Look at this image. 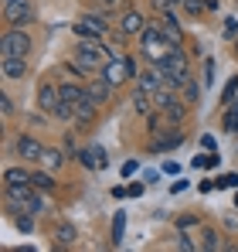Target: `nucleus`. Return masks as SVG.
<instances>
[{"instance_id": "nucleus-34", "label": "nucleus", "mask_w": 238, "mask_h": 252, "mask_svg": "<svg viewBox=\"0 0 238 252\" xmlns=\"http://www.w3.org/2000/svg\"><path fill=\"white\" fill-rule=\"evenodd\" d=\"M41 194H44V191H41ZM41 194H31V201H28V205H24L21 211H31V215H41V211H44V198H41Z\"/></svg>"}, {"instance_id": "nucleus-43", "label": "nucleus", "mask_w": 238, "mask_h": 252, "mask_svg": "<svg viewBox=\"0 0 238 252\" xmlns=\"http://www.w3.org/2000/svg\"><path fill=\"white\" fill-rule=\"evenodd\" d=\"M174 3H177V0H153V7H157V14H160V10H170Z\"/></svg>"}, {"instance_id": "nucleus-26", "label": "nucleus", "mask_w": 238, "mask_h": 252, "mask_svg": "<svg viewBox=\"0 0 238 252\" xmlns=\"http://www.w3.org/2000/svg\"><path fill=\"white\" fill-rule=\"evenodd\" d=\"M201 249H221V235L214 232V228H204V235H201Z\"/></svg>"}, {"instance_id": "nucleus-18", "label": "nucleus", "mask_w": 238, "mask_h": 252, "mask_svg": "<svg viewBox=\"0 0 238 252\" xmlns=\"http://www.w3.org/2000/svg\"><path fill=\"white\" fill-rule=\"evenodd\" d=\"M31 174L28 167H7L3 170V184H31Z\"/></svg>"}, {"instance_id": "nucleus-16", "label": "nucleus", "mask_w": 238, "mask_h": 252, "mask_svg": "<svg viewBox=\"0 0 238 252\" xmlns=\"http://www.w3.org/2000/svg\"><path fill=\"white\" fill-rule=\"evenodd\" d=\"M147 24H150V21H143V14H140V10H126L119 28H122V34H143V31H147Z\"/></svg>"}, {"instance_id": "nucleus-12", "label": "nucleus", "mask_w": 238, "mask_h": 252, "mask_svg": "<svg viewBox=\"0 0 238 252\" xmlns=\"http://www.w3.org/2000/svg\"><path fill=\"white\" fill-rule=\"evenodd\" d=\"M58 102H61V89H58V85H51V82H41V89H38L41 113H55V109H58Z\"/></svg>"}, {"instance_id": "nucleus-4", "label": "nucleus", "mask_w": 238, "mask_h": 252, "mask_svg": "<svg viewBox=\"0 0 238 252\" xmlns=\"http://www.w3.org/2000/svg\"><path fill=\"white\" fill-rule=\"evenodd\" d=\"M106 31H109V21L99 17V14H85V17H79V21L72 24V34H75L79 41H102Z\"/></svg>"}, {"instance_id": "nucleus-47", "label": "nucleus", "mask_w": 238, "mask_h": 252, "mask_svg": "<svg viewBox=\"0 0 238 252\" xmlns=\"http://www.w3.org/2000/svg\"><path fill=\"white\" fill-rule=\"evenodd\" d=\"M204 7H208V10H214V14H218V10H221V0H204Z\"/></svg>"}, {"instance_id": "nucleus-48", "label": "nucleus", "mask_w": 238, "mask_h": 252, "mask_svg": "<svg viewBox=\"0 0 238 252\" xmlns=\"http://www.w3.org/2000/svg\"><path fill=\"white\" fill-rule=\"evenodd\" d=\"M102 3H106V7H109V3H119V0H102Z\"/></svg>"}, {"instance_id": "nucleus-25", "label": "nucleus", "mask_w": 238, "mask_h": 252, "mask_svg": "<svg viewBox=\"0 0 238 252\" xmlns=\"http://www.w3.org/2000/svg\"><path fill=\"white\" fill-rule=\"evenodd\" d=\"M174 99H177V95H174V89H160V92H153V109H160V113H163Z\"/></svg>"}, {"instance_id": "nucleus-6", "label": "nucleus", "mask_w": 238, "mask_h": 252, "mask_svg": "<svg viewBox=\"0 0 238 252\" xmlns=\"http://www.w3.org/2000/svg\"><path fill=\"white\" fill-rule=\"evenodd\" d=\"M102 55H106L102 41H79L75 48V62L85 72H102Z\"/></svg>"}, {"instance_id": "nucleus-30", "label": "nucleus", "mask_w": 238, "mask_h": 252, "mask_svg": "<svg viewBox=\"0 0 238 252\" xmlns=\"http://www.w3.org/2000/svg\"><path fill=\"white\" fill-rule=\"evenodd\" d=\"M198 95H201L198 82H194V79H187V82H184V102H187V106H194V102H198Z\"/></svg>"}, {"instance_id": "nucleus-44", "label": "nucleus", "mask_w": 238, "mask_h": 252, "mask_svg": "<svg viewBox=\"0 0 238 252\" xmlns=\"http://www.w3.org/2000/svg\"><path fill=\"white\" fill-rule=\"evenodd\" d=\"M198 188H201V194H211V191H214V188H218V184H214V181H201Z\"/></svg>"}, {"instance_id": "nucleus-23", "label": "nucleus", "mask_w": 238, "mask_h": 252, "mask_svg": "<svg viewBox=\"0 0 238 252\" xmlns=\"http://www.w3.org/2000/svg\"><path fill=\"white\" fill-rule=\"evenodd\" d=\"M75 239H79V235H75V225H68V221H61V225L55 228V242H58V246H72Z\"/></svg>"}, {"instance_id": "nucleus-3", "label": "nucleus", "mask_w": 238, "mask_h": 252, "mask_svg": "<svg viewBox=\"0 0 238 252\" xmlns=\"http://www.w3.org/2000/svg\"><path fill=\"white\" fill-rule=\"evenodd\" d=\"M31 51V34L24 28H7L0 38V58H28Z\"/></svg>"}, {"instance_id": "nucleus-50", "label": "nucleus", "mask_w": 238, "mask_h": 252, "mask_svg": "<svg viewBox=\"0 0 238 252\" xmlns=\"http://www.w3.org/2000/svg\"><path fill=\"white\" fill-rule=\"evenodd\" d=\"M177 3H180V0H177Z\"/></svg>"}, {"instance_id": "nucleus-20", "label": "nucleus", "mask_w": 238, "mask_h": 252, "mask_svg": "<svg viewBox=\"0 0 238 252\" xmlns=\"http://www.w3.org/2000/svg\"><path fill=\"white\" fill-rule=\"evenodd\" d=\"M51 174H55V170H34V174H31V184H34L38 191H44V194L55 191V177H51Z\"/></svg>"}, {"instance_id": "nucleus-38", "label": "nucleus", "mask_w": 238, "mask_h": 252, "mask_svg": "<svg viewBox=\"0 0 238 252\" xmlns=\"http://www.w3.org/2000/svg\"><path fill=\"white\" fill-rule=\"evenodd\" d=\"M204 85H214V62H204Z\"/></svg>"}, {"instance_id": "nucleus-13", "label": "nucleus", "mask_w": 238, "mask_h": 252, "mask_svg": "<svg viewBox=\"0 0 238 252\" xmlns=\"http://www.w3.org/2000/svg\"><path fill=\"white\" fill-rule=\"evenodd\" d=\"M95 113H99V102H92V95L85 92L79 102H75V123H79V126L95 123Z\"/></svg>"}, {"instance_id": "nucleus-39", "label": "nucleus", "mask_w": 238, "mask_h": 252, "mask_svg": "<svg viewBox=\"0 0 238 252\" xmlns=\"http://www.w3.org/2000/svg\"><path fill=\"white\" fill-rule=\"evenodd\" d=\"M0 109H3V116H10L14 113V99L10 95H0Z\"/></svg>"}, {"instance_id": "nucleus-31", "label": "nucleus", "mask_w": 238, "mask_h": 252, "mask_svg": "<svg viewBox=\"0 0 238 252\" xmlns=\"http://www.w3.org/2000/svg\"><path fill=\"white\" fill-rule=\"evenodd\" d=\"M89 154H92V160H95V170H106V167H109V157H106V150H102V147H89Z\"/></svg>"}, {"instance_id": "nucleus-42", "label": "nucleus", "mask_w": 238, "mask_h": 252, "mask_svg": "<svg viewBox=\"0 0 238 252\" xmlns=\"http://www.w3.org/2000/svg\"><path fill=\"white\" fill-rule=\"evenodd\" d=\"M238 31V21L235 17H228V21H225V34H228V38H232V34H235Z\"/></svg>"}, {"instance_id": "nucleus-46", "label": "nucleus", "mask_w": 238, "mask_h": 252, "mask_svg": "<svg viewBox=\"0 0 238 252\" xmlns=\"http://www.w3.org/2000/svg\"><path fill=\"white\" fill-rule=\"evenodd\" d=\"M184 188H187V181H174V184H170V191H174V194H180Z\"/></svg>"}, {"instance_id": "nucleus-36", "label": "nucleus", "mask_w": 238, "mask_h": 252, "mask_svg": "<svg viewBox=\"0 0 238 252\" xmlns=\"http://www.w3.org/2000/svg\"><path fill=\"white\" fill-rule=\"evenodd\" d=\"M235 92H238V75H235V79H232L228 85H225V92H221V99H225V102H235Z\"/></svg>"}, {"instance_id": "nucleus-45", "label": "nucleus", "mask_w": 238, "mask_h": 252, "mask_svg": "<svg viewBox=\"0 0 238 252\" xmlns=\"http://www.w3.org/2000/svg\"><path fill=\"white\" fill-rule=\"evenodd\" d=\"M126 191H129V198H140V194H143V184H129Z\"/></svg>"}, {"instance_id": "nucleus-19", "label": "nucleus", "mask_w": 238, "mask_h": 252, "mask_svg": "<svg viewBox=\"0 0 238 252\" xmlns=\"http://www.w3.org/2000/svg\"><path fill=\"white\" fill-rule=\"evenodd\" d=\"M163 116H167V120H170V123H184V116H187V102H184V99H174V102H170V106H167V109H163Z\"/></svg>"}, {"instance_id": "nucleus-14", "label": "nucleus", "mask_w": 238, "mask_h": 252, "mask_svg": "<svg viewBox=\"0 0 238 252\" xmlns=\"http://www.w3.org/2000/svg\"><path fill=\"white\" fill-rule=\"evenodd\" d=\"M113 89H116V85H113V82H106L102 75H95L92 82L85 85V92H89V95H92V102H99V106H106V102H109Z\"/></svg>"}, {"instance_id": "nucleus-9", "label": "nucleus", "mask_w": 238, "mask_h": 252, "mask_svg": "<svg viewBox=\"0 0 238 252\" xmlns=\"http://www.w3.org/2000/svg\"><path fill=\"white\" fill-rule=\"evenodd\" d=\"M184 143V133L177 129V123L170 126V129H160L153 133V143H150V150L153 154H167V150H174V147H180Z\"/></svg>"}, {"instance_id": "nucleus-5", "label": "nucleus", "mask_w": 238, "mask_h": 252, "mask_svg": "<svg viewBox=\"0 0 238 252\" xmlns=\"http://www.w3.org/2000/svg\"><path fill=\"white\" fill-rule=\"evenodd\" d=\"M99 75H102L106 82H113V85H122V82H129V79H136L140 72H136V62H133V58H109Z\"/></svg>"}, {"instance_id": "nucleus-29", "label": "nucleus", "mask_w": 238, "mask_h": 252, "mask_svg": "<svg viewBox=\"0 0 238 252\" xmlns=\"http://www.w3.org/2000/svg\"><path fill=\"white\" fill-rule=\"evenodd\" d=\"M61 72H65V79H75V82H79L82 75H89V72L82 68L79 62H65V65H61Z\"/></svg>"}, {"instance_id": "nucleus-24", "label": "nucleus", "mask_w": 238, "mask_h": 252, "mask_svg": "<svg viewBox=\"0 0 238 252\" xmlns=\"http://www.w3.org/2000/svg\"><path fill=\"white\" fill-rule=\"evenodd\" d=\"M221 126H225V133H232V136L238 133V99H235V102H228V113H225Z\"/></svg>"}, {"instance_id": "nucleus-21", "label": "nucleus", "mask_w": 238, "mask_h": 252, "mask_svg": "<svg viewBox=\"0 0 238 252\" xmlns=\"http://www.w3.org/2000/svg\"><path fill=\"white\" fill-rule=\"evenodd\" d=\"M133 109L143 113V116H150V109H153V95L143 92V89H136V92H133Z\"/></svg>"}, {"instance_id": "nucleus-32", "label": "nucleus", "mask_w": 238, "mask_h": 252, "mask_svg": "<svg viewBox=\"0 0 238 252\" xmlns=\"http://www.w3.org/2000/svg\"><path fill=\"white\" fill-rule=\"evenodd\" d=\"M14 225H17L21 232H34V215H31V211H24V215H17V218H14Z\"/></svg>"}, {"instance_id": "nucleus-11", "label": "nucleus", "mask_w": 238, "mask_h": 252, "mask_svg": "<svg viewBox=\"0 0 238 252\" xmlns=\"http://www.w3.org/2000/svg\"><path fill=\"white\" fill-rule=\"evenodd\" d=\"M136 89H143V92L153 95V92H160V89H167V75L153 65L150 72H140V75H136Z\"/></svg>"}, {"instance_id": "nucleus-33", "label": "nucleus", "mask_w": 238, "mask_h": 252, "mask_svg": "<svg viewBox=\"0 0 238 252\" xmlns=\"http://www.w3.org/2000/svg\"><path fill=\"white\" fill-rule=\"evenodd\" d=\"M180 7L191 14V17H198V14H204L208 7H204V0H180Z\"/></svg>"}, {"instance_id": "nucleus-49", "label": "nucleus", "mask_w": 238, "mask_h": 252, "mask_svg": "<svg viewBox=\"0 0 238 252\" xmlns=\"http://www.w3.org/2000/svg\"><path fill=\"white\" fill-rule=\"evenodd\" d=\"M235 208H238V191H235Z\"/></svg>"}, {"instance_id": "nucleus-2", "label": "nucleus", "mask_w": 238, "mask_h": 252, "mask_svg": "<svg viewBox=\"0 0 238 252\" xmlns=\"http://www.w3.org/2000/svg\"><path fill=\"white\" fill-rule=\"evenodd\" d=\"M160 72L167 75V89H184V82L191 79V72H187V55H184V48H174L163 62L157 65Z\"/></svg>"}, {"instance_id": "nucleus-37", "label": "nucleus", "mask_w": 238, "mask_h": 252, "mask_svg": "<svg viewBox=\"0 0 238 252\" xmlns=\"http://www.w3.org/2000/svg\"><path fill=\"white\" fill-rule=\"evenodd\" d=\"M214 184H218V188H235V184H238V174H225V177H214Z\"/></svg>"}, {"instance_id": "nucleus-15", "label": "nucleus", "mask_w": 238, "mask_h": 252, "mask_svg": "<svg viewBox=\"0 0 238 252\" xmlns=\"http://www.w3.org/2000/svg\"><path fill=\"white\" fill-rule=\"evenodd\" d=\"M0 75L3 79H24L28 75V58H0Z\"/></svg>"}, {"instance_id": "nucleus-1", "label": "nucleus", "mask_w": 238, "mask_h": 252, "mask_svg": "<svg viewBox=\"0 0 238 252\" xmlns=\"http://www.w3.org/2000/svg\"><path fill=\"white\" fill-rule=\"evenodd\" d=\"M140 51H143V58L147 62H153V65H160L174 48H170V41L163 38V31H160V21H150L147 24V31L140 34Z\"/></svg>"}, {"instance_id": "nucleus-7", "label": "nucleus", "mask_w": 238, "mask_h": 252, "mask_svg": "<svg viewBox=\"0 0 238 252\" xmlns=\"http://www.w3.org/2000/svg\"><path fill=\"white\" fill-rule=\"evenodd\" d=\"M3 21L10 28H28L34 21V7L31 0H3Z\"/></svg>"}, {"instance_id": "nucleus-35", "label": "nucleus", "mask_w": 238, "mask_h": 252, "mask_svg": "<svg viewBox=\"0 0 238 252\" xmlns=\"http://www.w3.org/2000/svg\"><path fill=\"white\" fill-rule=\"evenodd\" d=\"M194 225H198V215H180V218H177V228H180V232H187V228H194Z\"/></svg>"}, {"instance_id": "nucleus-28", "label": "nucleus", "mask_w": 238, "mask_h": 252, "mask_svg": "<svg viewBox=\"0 0 238 252\" xmlns=\"http://www.w3.org/2000/svg\"><path fill=\"white\" fill-rule=\"evenodd\" d=\"M218 150H204V154H198L194 157V167H218Z\"/></svg>"}, {"instance_id": "nucleus-8", "label": "nucleus", "mask_w": 238, "mask_h": 252, "mask_svg": "<svg viewBox=\"0 0 238 252\" xmlns=\"http://www.w3.org/2000/svg\"><path fill=\"white\" fill-rule=\"evenodd\" d=\"M160 31H163V38L170 41V48H184V31H180V21L170 14V10H160Z\"/></svg>"}, {"instance_id": "nucleus-10", "label": "nucleus", "mask_w": 238, "mask_h": 252, "mask_svg": "<svg viewBox=\"0 0 238 252\" xmlns=\"http://www.w3.org/2000/svg\"><path fill=\"white\" fill-rule=\"evenodd\" d=\"M34 191H38L34 184H3V198H7L10 208H24V205L31 201Z\"/></svg>"}, {"instance_id": "nucleus-41", "label": "nucleus", "mask_w": 238, "mask_h": 252, "mask_svg": "<svg viewBox=\"0 0 238 252\" xmlns=\"http://www.w3.org/2000/svg\"><path fill=\"white\" fill-rule=\"evenodd\" d=\"M136 167H140L136 160H126V164H122V177H133V174H136Z\"/></svg>"}, {"instance_id": "nucleus-17", "label": "nucleus", "mask_w": 238, "mask_h": 252, "mask_svg": "<svg viewBox=\"0 0 238 252\" xmlns=\"http://www.w3.org/2000/svg\"><path fill=\"white\" fill-rule=\"evenodd\" d=\"M17 154H21L24 160H41L44 147H41L34 136H17Z\"/></svg>"}, {"instance_id": "nucleus-22", "label": "nucleus", "mask_w": 238, "mask_h": 252, "mask_svg": "<svg viewBox=\"0 0 238 252\" xmlns=\"http://www.w3.org/2000/svg\"><path fill=\"white\" fill-rule=\"evenodd\" d=\"M41 164L48 170H58L61 164H65V154L61 150H55V147H44V154H41Z\"/></svg>"}, {"instance_id": "nucleus-40", "label": "nucleus", "mask_w": 238, "mask_h": 252, "mask_svg": "<svg viewBox=\"0 0 238 252\" xmlns=\"http://www.w3.org/2000/svg\"><path fill=\"white\" fill-rule=\"evenodd\" d=\"M201 147H204V150H218V143H214V136H211V133H204V136H201Z\"/></svg>"}, {"instance_id": "nucleus-27", "label": "nucleus", "mask_w": 238, "mask_h": 252, "mask_svg": "<svg viewBox=\"0 0 238 252\" xmlns=\"http://www.w3.org/2000/svg\"><path fill=\"white\" fill-rule=\"evenodd\" d=\"M122 232H126V211H116V218H113V246L122 242Z\"/></svg>"}]
</instances>
